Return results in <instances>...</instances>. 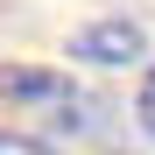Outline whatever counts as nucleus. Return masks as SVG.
I'll list each match as a JSON object with an SVG mask.
<instances>
[{"mask_svg":"<svg viewBox=\"0 0 155 155\" xmlns=\"http://www.w3.org/2000/svg\"><path fill=\"white\" fill-rule=\"evenodd\" d=\"M71 57L78 64H99V71H127L148 57V28L127 14H106V21H85V28L71 35Z\"/></svg>","mask_w":155,"mask_h":155,"instance_id":"1","label":"nucleus"},{"mask_svg":"<svg viewBox=\"0 0 155 155\" xmlns=\"http://www.w3.org/2000/svg\"><path fill=\"white\" fill-rule=\"evenodd\" d=\"M134 113H141V127H148V134H155V71L141 78V99H134Z\"/></svg>","mask_w":155,"mask_h":155,"instance_id":"3","label":"nucleus"},{"mask_svg":"<svg viewBox=\"0 0 155 155\" xmlns=\"http://www.w3.org/2000/svg\"><path fill=\"white\" fill-rule=\"evenodd\" d=\"M64 71H42V64H0V99H64Z\"/></svg>","mask_w":155,"mask_h":155,"instance_id":"2","label":"nucleus"},{"mask_svg":"<svg viewBox=\"0 0 155 155\" xmlns=\"http://www.w3.org/2000/svg\"><path fill=\"white\" fill-rule=\"evenodd\" d=\"M0 155H49V148H35V141H21V134H0Z\"/></svg>","mask_w":155,"mask_h":155,"instance_id":"4","label":"nucleus"}]
</instances>
